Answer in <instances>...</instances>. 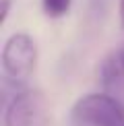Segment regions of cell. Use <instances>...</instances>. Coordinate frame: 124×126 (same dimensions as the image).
Listing matches in <instances>:
<instances>
[{
  "instance_id": "52a82bcc",
  "label": "cell",
  "mask_w": 124,
  "mask_h": 126,
  "mask_svg": "<svg viewBox=\"0 0 124 126\" xmlns=\"http://www.w3.org/2000/svg\"><path fill=\"white\" fill-rule=\"evenodd\" d=\"M118 13H120V23H122V29H124V0L118 2Z\"/></svg>"
},
{
  "instance_id": "5b68a950",
  "label": "cell",
  "mask_w": 124,
  "mask_h": 126,
  "mask_svg": "<svg viewBox=\"0 0 124 126\" xmlns=\"http://www.w3.org/2000/svg\"><path fill=\"white\" fill-rule=\"evenodd\" d=\"M72 0H41V8L50 19H62L68 15Z\"/></svg>"
},
{
  "instance_id": "3957f363",
  "label": "cell",
  "mask_w": 124,
  "mask_h": 126,
  "mask_svg": "<svg viewBox=\"0 0 124 126\" xmlns=\"http://www.w3.org/2000/svg\"><path fill=\"white\" fill-rule=\"evenodd\" d=\"M2 72L6 81L25 83L37 64V44L29 33H13L2 46Z\"/></svg>"
},
{
  "instance_id": "6da1fadb",
  "label": "cell",
  "mask_w": 124,
  "mask_h": 126,
  "mask_svg": "<svg viewBox=\"0 0 124 126\" xmlns=\"http://www.w3.org/2000/svg\"><path fill=\"white\" fill-rule=\"evenodd\" d=\"M79 126H124V101L108 91L85 93L72 106Z\"/></svg>"
},
{
  "instance_id": "277c9868",
  "label": "cell",
  "mask_w": 124,
  "mask_h": 126,
  "mask_svg": "<svg viewBox=\"0 0 124 126\" xmlns=\"http://www.w3.org/2000/svg\"><path fill=\"white\" fill-rule=\"evenodd\" d=\"M97 83L101 91H108L124 101V44L103 56L97 66Z\"/></svg>"
},
{
  "instance_id": "7a4b0ae2",
  "label": "cell",
  "mask_w": 124,
  "mask_h": 126,
  "mask_svg": "<svg viewBox=\"0 0 124 126\" xmlns=\"http://www.w3.org/2000/svg\"><path fill=\"white\" fill-rule=\"evenodd\" d=\"M2 126H50V103L39 89H21L4 108Z\"/></svg>"
},
{
  "instance_id": "8992f818",
  "label": "cell",
  "mask_w": 124,
  "mask_h": 126,
  "mask_svg": "<svg viewBox=\"0 0 124 126\" xmlns=\"http://www.w3.org/2000/svg\"><path fill=\"white\" fill-rule=\"evenodd\" d=\"M10 0H0V23H6V19H8V13H10Z\"/></svg>"
}]
</instances>
